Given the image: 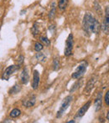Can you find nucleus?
Listing matches in <instances>:
<instances>
[{
    "label": "nucleus",
    "instance_id": "nucleus-1",
    "mask_svg": "<svg viewBox=\"0 0 109 123\" xmlns=\"http://www.w3.org/2000/svg\"><path fill=\"white\" fill-rule=\"evenodd\" d=\"M82 29L85 34L89 37L91 33L98 34L101 30V24L91 13H86L82 21Z\"/></svg>",
    "mask_w": 109,
    "mask_h": 123
},
{
    "label": "nucleus",
    "instance_id": "nucleus-2",
    "mask_svg": "<svg viewBox=\"0 0 109 123\" xmlns=\"http://www.w3.org/2000/svg\"><path fill=\"white\" fill-rule=\"evenodd\" d=\"M87 62L86 60H82L79 65L77 66V68L76 69L75 72L72 73L71 74V78L72 79H75V80H77V79H81V77L86 73V69H87Z\"/></svg>",
    "mask_w": 109,
    "mask_h": 123
},
{
    "label": "nucleus",
    "instance_id": "nucleus-3",
    "mask_svg": "<svg viewBox=\"0 0 109 123\" xmlns=\"http://www.w3.org/2000/svg\"><path fill=\"white\" fill-rule=\"evenodd\" d=\"M72 100H73V96H68L64 99V100L62 101L61 105H60V109H59L58 112H57V114H56L57 118H60V117H62V115H63L64 112L67 110V108H68L69 105H71V103L72 102Z\"/></svg>",
    "mask_w": 109,
    "mask_h": 123
},
{
    "label": "nucleus",
    "instance_id": "nucleus-4",
    "mask_svg": "<svg viewBox=\"0 0 109 123\" xmlns=\"http://www.w3.org/2000/svg\"><path fill=\"white\" fill-rule=\"evenodd\" d=\"M74 37L73 34H70L67 37L66 42H65V56H70L72 55V50H73V45H74Z\"/></svg>",
    "mask_w": 109,
    "mask_h": 123
},
{
    "label": "nucleus",
    "instance_id": "nucleus-5",
    "mask_svg": "<svg viewBox=\"0 0 109 123\" xmlns=\"http://www.w3.org/2000/svg\"><path fill=\"white\" fill-rule=\"evenodd\" d=\"M36 102V96L35 95H29L24 100H22V105L23 106L26 107V108H29L32 107L35 105Z\"/></svg>",
    "mask_w": 109,
    "mask_h": 123
},
{
    "label": "nucleus",
    "instance_id": "nucleus-6",
    "mask_svg": "<svg viewBox=\"0 0 109 123\" xmlns=\"http://www.w3.org/2000/svg\"><path fill=\"white\" fill-rule=\"evenodd\" d=\"M17 69L18 68H17L16 65H10V66L7 67L6 70L3 71V74H2V77H1L2 80H8L10 76L14 73Z\"/></svg>",
    "mask_w": 109,
    "mask_h": 123
},
{
    "label": "nucleus",
    "instance_id": "nucleus-7",
    "mask_svg": "<svg viewBox=\"0 0 109 123\" xmlns=\"http://www.w3.org/2000/svg\"><path fill=\"white\" fill-rule=\"evenodd\" d=\"M101 29L104 34H108V31H109V8H108V6H107V8H106L105 18H104V20H103V25L101 26Z\"/></svg>",
    "mask_w": 109,
    "mask_h": 123
},
{
    "label": "nucleus",
    "instance_id": "nucleus-8",
    "mask_svg": "<svg viewBox=\"0 0 109 123\" xmlns=\"http://www.w3.org/2000/svg\"><path fill=\"white\" fill-rule=\"evenodd\" d=\"M97 79H98L97 75H93V76H91V77L90 78L89 80H88L87 83H86V87H85V89H84V93H85V94H86V93L91 92V91L93 89V87L95 86L96 82L97 81Z\"/></svg>",
    "mask_w": 109,
    "mask_h": 123
},
{
    "label": "nucleus",
    "instance_id": "nucleus-9",
    "mask_svg": "<svg viewBox=\"0 0 109 123\" xmlns=\"http://www.w3.org/2000/svg\"><path fill=\"white\" fill-rule=\"evenodd\" d=\"M91 101L89 100V101L86 102L85 105H83L79 109L78 111L77 112V114H76V116H75V118H82L83 116L86 114V112L88 111L89 107L91 106Z\"/></svg>",
    "mask_w": 109,
    "mask_h": 123
},
{
    "label": "nucleus",
    "instance_id": "nucleus-10",
    "mask_svg": "<svg viewBox=\"0 0 109 123\" xmlns=\"http://www.w3.org/2000/svg\"><path fill=\"white\" fill-rule=\"evenodd\" d=\"M102 103H103V92H99L94 101V107L96 111H99L101 110Z\"/></svg>",
    "mask_w": 109,
    "mask_h": 123
},
{
    "label": "nucleus",
    "instance_id": "nucleus-11",
    "mask_svg": "<svg viewBox=\"0 0 109 123\" xmlns=\"http://www.w3.org/2000/svg\"><path fill=\"white\" fill-rule=\"evenodd\" d=\"M39 84V73L38 70H34L33 73V81H32V88L34 90H37Z\"/></svg>",
    "mask_w": 109,
    "mask_h": 123
},
{
    "label": "nucleus",
    "instance_id": "nucleus-12",
    "mask_svg": "<svg viewBox=\"0 0 109 123\" xmlns=\"http://www.w3.org/2000/svg\"><path fill=\"white\" fill-rule=\"evenodd\" d=\"M20 80H21V83L23 85H27L29 80V74L28 72L27 67H25L24 70H22L21 75H20Z\"/></svg>",
    "mask_w": 109,
    "mask_h": 123
},
{
    "label": "nucleus",
    "instance_id": "nucleus-13",
    "mask_svg": "<svg viewBox=\"0 0 109 123\" xmlns=\"http://www.w3.org/2000/svg\"><path fill=\"white\" fill-rule=\"evenodd\" d=\"M69 3V0H59L58 2V7L61 11H64L67 8Z\"/></svg>",
    "mask_w": 109,
    "mask_h": 123
},
{
    "label": "nucleus",
    "instance_id": "nucleus-14",
    "mask_svg": "<svg viewBox=\"0 0 109 123\" xmlns=\"http://www.w3.org/2000/svg\"><path fill=\"white\" fill-rule=\"evenodd\" d=\"M55 13H56V7H55V3H53L51 5V11L49 13V18L50 20H53L55 18Z\"/></svg>",
    "mask_w": 109,
    "mask_h": 123
},
{
    "label": "nucleus",
    "instance_id": "nucleus-15",
    "mask_svg": "<svg viewBox=\"0 0 109 123\" xmlns=\"http://www.w3.org/2000/svg\"><path fill=\"white\" fill-rule=\"evenodd\" d=\"M20 91H21V86H20L19 85L15 84L14 86H13V87L10 89L9 94L10 95H15V94H17V93L19 92Z\"/></svg>",
    "mask_w": 109,
    "mask_h": 123
},
{
    "label": "nucleus",
    "instance_id": "nucleus-16",
    "mask_svg": "<svg viewBox=\"0 0 109 123\" xmlns=\"http://www.w3.org/2000/svg\"><path fill=\"white\" fill-rule=\"evenodd\" d=\"M35 58L37 59L38 61L40 62V63H45V62L46 61V59H47L44 54H43V53H39V52H38V53L36 54Z\"/></svg>",
    "mask_w": 109,
    "mask_h": 123
},
{
    "label": "nucleus",
    "instance_id": "nucleus-17",
    "mask_svg": "<svg viewBox=\"0 0 109 123\" xmlns=\"http://www.w3.org/2000/svg\"><path fill=\"white\" fill-rule=\"evenodd\" d=\"M59 68H60V59L58 57H55L52 63V69L53 70L56 71V70H59Z\"/></svg>",
    "mask_w": 109,
    "mask_h": 123
},
{
    "label": "nucleus",
    "instance_id": "nucleus-18",
    "mask_svg": "<svg viewBox=\"0 0 109 123\" xmlns=\"http://www.w3.org/2000/svg\"><path fill=\"white\" fill-rule=\"evenodd\" d=\"M20 114H21V111H20L19 109L15 108L11 111V112H10V117H11L12 118H16V117H19Z\"/></svg>",
    "mask_w": 109,
    "mask_h": 123
},
{
    "label": "nucleus",
    "instance_id": "nucleus-19",
    "mask_svg": "<svg viewBox=\"0 0 109 123\" xmlns=\"http://www.w3.org/2000/svg\"><path fill=\"white\" fill-rule=\"evenodd\" d=\"M82 84V80L79 79V80H77V82H76L75 84L73 85V86L71 87V89L70 90V93H72V92H74L75 91H77V90L78 89L79 87H80V86Z\"/></svg>",
    "mask_w": 109,
    "mask_h": 123
},
{
    "label": "nucleus",
    "instance_id": "nucleus-20",
    "mask_svg": "<svg viewBox=\"0 0 109 123\" xmlns=\"http://www.w3.org/2000/svg\"><path fill=\"white\" fill-rule=\"evenodd\" d=\"M31 32H32V34L34 36V37H36V36L39 34V28H38V26H37V24H34V26L32 27V29H31Z\"/></svg>",
    "mask_w": 109,
    "mask_h": 123
},
{
    "label": "nucleus",
    "instance_id": "nucleus-21",
    "mask_svg": "<svg viewBox=\"0 0 109 123\" xmlns=\"http://www.w3.org/2000/svg\"><path fill=\"white\" fill-rule=\"evenodd\" d=\"M39 39H40V41L43 43V44H45V46L51 45V41H50V39H48L47 37H45V36H40Z\"/></svg>",
    "mask_w": 109,
    "mask_h": 123
},
{
    "label": "nucleus",
    "instance_id": "nucleus-22",
    "mask_svg": "<svg viewBox=\"0 0 109 123\" xmlns=\"http://www.w3.org/2000/svg\"><path fill=\"white\" fill-rule=\"evenodd\" d=\"M43 49H44V44H41L39 42H36L34 44V50L36 52H40Z\"/></svg>",
    "mask_w": 109,
    "mask_h": 123
},
{
    "label": "nucleus",
    "instance_id": "nucleus-23",
    "mask_svg": "<svg viewBox=\"0 0 109 123\" xmlns=\"http://www.w3.org/2000/svg\"><path fill=\"white\" fill-rule=\"evenodd\" d=\"M94 8L95 10H96V13L99 15H102V8H101V5L99 4V3H97V2H95L94 3Z\"/></svg>",
    "mask_w": 109,
    "mask_h": 123
},
{
    "label": "nucleus",
    "instance_id": "nucleus-24",
    "mask_svg": "<svg viewBox=\"0 0 109 123\" xmlns=\"http://www.w3.org/2000/svg\"><path fill=\"white\" fill-rule=\"evenodd\" d=\"M24 60H25V56L24 55H19L18 58V66H17V68H19L20 65H23L24 63Z\"/></svg>",
    "mask_w": 109,
    "mask_h": 123
},
{
    "label": "nucleus",
    "instance_id": "nucleus-25",
    "mask_svg": "<svg viewBox=\"0 0 109 123\" xmlns=\"http://www.w3.org/2000/svg\"><path fill=\"white\" fill-rule=\"evenodd\" d=\"M104 101H105V103H106L107 106H108L109 105V92L108 91H107V93H106V96H105V97H104Z\"/></svg>",
    "mask_w": 109,
    "mask_h": 123
},
{
    "label": "nucleus",
    "instance_id": "nucleus-26",
    "mask_svg": "<svg viewBox=\"0 0 109 123\" xmlns=\"http://www.w3.org/2000/svg\"><path fill=\"white\" fill-rule=\"evenodd\" d=\"M3 123H4V122H12V121H9V120H8V119H6V120L3 121Z\"/></svg>",
    "mask_w": 109,
    "mask_h": 123
},
{
    "label": "nucleus",
    "instance_id": "nucleus-27",
    "mask_svg": "<svg viewBox=\"0 0 109 123\" xmlns=\"http://www.w3.org/2000/svg\"><path fill=\"white\" fill-rule=\"evenodd\" d=\"M76 122V121H74V120H72V121H69V122H67V123H75Z\"/></svg>",
    "mask_w": 109,
    "mask_h": 123
},
{
    "label": "nucleus",
    "instance_id": "nucleus-28",
    "mask_svg": "<svg viewBox=\"0 0 109 123\" xmlns=\"http://www.w3.org/2000/svg\"><path fill=\"white\" fill-rule=\"evenodd\" d=\"M107 120H109V112L107 113Z\"/></svg>",
    "mask_w": 109,
    "mask_h": 123
}]
</instances>
